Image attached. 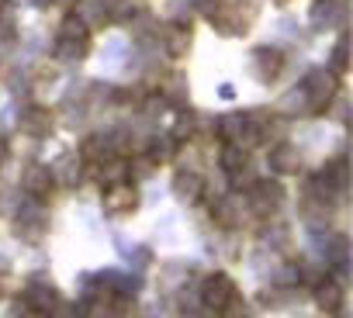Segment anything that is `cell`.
I'll return each instance as SVG.
<instances>
[{
    "label": "cell",
    "mask_w": 353,
    "mask_h": 318,
    "mask_svg": "<svg viewBox=\"0 0 353 318\" xmlns=\"http://www.w3.org/2000/svg\"><path fill=\"white\" fill-rule=\"evenodd\" d=\"M173 191H176V198H181V201L198 204V201L205 198V177H201V173H194V170H184V173H176Z\"/></svg>",
    "instance_id": "obj_7"
},
{
    "label": "cell",
    "mask_w": 353,
    "mask_h": 318,
    "mask_svg": "<svg viewBox=\"0 0 353 318\" xmlns=\"http://www.w3.org/2000/svg\"><path fill=\"white\" fill-rule=\"evenodd\" d=\"M145 156H149V163H170V159L176 156V138H173V135H166V138L152 142Z\"/></svg>",
    "instance_id": "obj_16"
},
{
    "label": "cell",
    "mask_w": 353,
    "mask_h": 318,
    "mask_svg": "<svg viewBox=\"0 0 353 318\" xmlns=\"http://www.w3.org/2000/svg\"><path fill=\"white\" fill-rule=\"evenodd\" d=\"M298 167H301V156H298V149H294V145L281 142V145H274V149H270V170H274V173L288 177V173H298Z\"/></svg>",
    "instance_id": "obj_11"
},
{
    "label": "cell",
    "mask_w": 353,
    "mask_h": 318,
    "mask_svg": "<svg viewBox=\"0 0 353 318\" xmlns=\"http://www.w3.org/2000/svg\"><path fill=\"white\" fill-rule=\"evenodd\" d=\"M59 39H66V42H90V28H87V21L80 14H66L63 25H59Z\"/></svg>",
    "instance_id": "obj_15"
},
{
    "label": "cell",
    "mask_w": 353,
    "mask_h": 318,
    "mask_svg": "<svg viewBox=\"0 0 353 318\" xmlns=\"http://www.w3.org/2000/svg\"><path fill=\"white\" fill-rule=\"evenodd\" d=\"M236 294H239V290H236V284H232L225 273H212V277L205 280V287H201V301H205V308L215 311V315H219Z\"/></svg>",
    "instance_id": "obj_3"
},
{
    "label": "cell",
    "mask_w": 353,
    "mask_h": 318,
    "mask_svg": "<svg viewBox=\"0 0 353 318\" xmlns=\"http://www.w3.org/2000/svg\"><path fill=\"white\" fill-rule=\"evenodd\" d=\"M87 311H90V318H125L128 315V297L114 294V290H101V294L90 297Z\"/></svg>",
    "instance_id": "obj_5"
},
{
    "label": "cell",
    "mask_w": 353,
    "mask_h": 318,
    "mask_svg": "<svg viewBox=\"0 0 353 318\" xmlns=\"http://www.w3.org/2000/svg\"><path fill=\"white\" fill-rule=\"evenodd\" d=\"M281 201H284L281 184H270V180H253V184H250V208H253V211H260V215L277 211Z\"/></svg>",
    "instance_id": "obj_4"
},
{
    "label": "cell",
    "mask_w": 353,
    "mask_h": 318,
    "mask_svg": "<svg viewBox=\"0 0 353 318\" xmlns=\"http://www.w3.org/2000/svg\"><path fill=\"white\" fill-rule=\"evenodd\" d=\"M49 187H52L49 170H28V177H25V191H28V194L46 198V194H49Z\"/></svg>",
    "instance_id": "obj_17"
},
{
    "label": "cell",
    "mask_w": 353,
    "mask_h": 318,
    "mask_svg": "<svg viewBox=\"0 0 353 318\" xmlns=\"http://www.w3.org/2000/svg\"><path fill=\"white\" fill-rule=\"evenodd\" d=\"M219 318H250V308H246V301H243V294H236L222 311H219Z\"/></svg>",
    "instance_id": "obj_19"
},
{
    "label": "cell",
    "mask_w": 353,
    "mask_h": 318,
    "mask_svg": "<svg viewBox=\"0 0 353 318\" xmlns=\"http://www.w3.org/2000/svg\"><path fill=\"white\" fill-rule=\"evenodd\" d=\"M301 94L308 97V111H322V107L332 100V94H336V76H332V70H312V73L305 76V83H301Z\"/></svg>",
    "instance_id": "obj_2"
},
{
    "label": "cell",
    "mask_w": 353,
    "mask_h": 318,
    "mask_svg": "<svg viewBox=\"0 0 353 318\" xmlns=\"http://www.w3.org/2000/svg\"><path fill=\"white\" fill-rule=\"evenodd\" d=\"M315 301H319V308H322L325 315H336V311L343 308V301H346V297H343V284L325 273V280L315 287Z\"/></svg>",
    "instance_id": "obj_9"
},
{
    "label": "cell",
    "mask_w": 353,
    "mask_h": 318,
    "mask_svg": "<svg viewBox=\"0 0 353 318\" xmlns=\"http://www.w3.org/2000/svg\"><path fill=\"white\" fill-rule=\"evenodd\" d=\"M25 304H28L32 311H42V315H52V311L59 308V297H56V287H49V284H32V287L25 290Z\"/></svg>",
    "instance_id": "obj_10"
},
{
    "label": "cell",
    "mask_w": 353,
    "mask_h": 318,
    "mask_svg": "<svg viewBox=\"0 0 353 318\" xmlns=\"http://www.w3.org/2000/svg\"><path fill=\"white\" fill-rule=\"evenodd\" d=\"M163 42H166V52H170L173 59H181V56H188V49H191V28H188V25H170L166 35H163Z\"/></svg>",
    "instance_id": "obj_12"
},
{
    "label": "cell",
    "mask_w": 353,
    "mask_h": 318,
    "mask_svg": "<svg viewBox=\"0 0 353 318\" xmlns=\"http://www.w3.org/2000/svg\"><path fill=\"white\" fill-rule=\"evenodd\" d=\"M52 125H56V118H52L49 107H28V111H21V131L32 135V138H46L52 131Z\"/></svg>",
    "instance_id": "obj_6"
},
{
    "label": "cell",
    "mask_w": 353,
    "mask_h": 318,
    "mask_svg": "<svg viewBox=\"0 0 353 318\" xmlns=\"http://www.w3.org/2000/svg\"><path fill=\"white\" fill-rule=\"evenodd\" d=\"M83 52H87V42H66V39H56V56H59V59L70 63V59H80Z\"/></svg>",
    "instance_id": "obj_18"
},
{
    "label": "cell",
    "mask_w": 353,
    "mask_h": 318,
    "mask_svg": "<svg viewBox=\"0 0 353 318\" xmlns=\"http://www.w3.org/2000/svg\"><path fill=\"white\" fill-rule=\"evenodd\" d=\"M80 170H83V159H80V152H66L59 163L49 170V177H52V184H63V187H73L77 180H80Z\"/></svg>",
    "instance_id": "obj_8"
},
{
    "label": "cell",
    "mask_w": 353,
    "mask_h": 318,
    "mask_svg": "<svg viewBox=\"0 0 353 318\" xmlns=\"http://www.w3.org/2000/svg\"><path fill=\"white\" fill-rule=\"evenodd\" d=\"M336 70L339 73L346 70V42H339V49H336Z\"/></svg>",
    "instance_id": "obj_20"
},
{
    "label": "cell",
    "mask_w": 353,
    "mask_h": 318,
    "mask_svg": "<svg viewBox=\"0 0 353 318\" xmlns=\"http://www.w3.org/2000/svg\"><path fill=\"white\" fill-rule=\"evenodd\" d=\"M101 204L108 215H132L139 208V191L132 180H114L101 191Z\"/></svg>",
    "instance_id": "obj_1"
},
{
    "label": "cell",
    "mask_w": 353,
    "mask_h": 318,
    "mask_svg": "<svg viewBox=\"0 0 353 318\" xmlns=\"http://www.w3.org/2000/svg\"><path fill=\"white\" fill-rule=\"evenodd\" d=\"M281 66H284V56L277 49H256V73H260V80H274L281 73Z\"/></svg>",
    "instance_id": "obj_14"
},
{
    "label": "cell",
    "mask_w": 353,
    "mask_h": 318,
    "mask_svg": "<svg viewBox=\"0 0 353 318\" xmlns=\"http://www.w3.org/2000/svg\"><path fill=\"white\" fill-rule=\"evenodd\" d=\"M277 4H284V0H277Z\"/></svg>",
    "instance_id": "obj_21"
},
{
    "label": "cell",
    "mask_w": 353,
    "mask_h": 318,
    "mask_svg": "<svg viewBox=\"0 0 353 318\" xmlns=\"http://www.w3.org/2000/svg\"><path fill=\"white\" fill-rule=\"evenodd\" d=\"M219 163H222V170L225 173H232L236 180L243 177V170L250 167V152L246 149H236V145H225L222 149V156H219Z\"/></svg>",
    "instance_id": "obj_13"
}]
</instances>
